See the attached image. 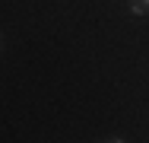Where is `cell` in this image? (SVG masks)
Returning a JSON list of instances; mask_svg holds the SVG:
<instances>
[{
  "label": "cell",
  "instance_id": "obj_2",
  "mask_svg": "<svg viewBox=\"0 0 149 143\" xmlns=\"http://www.w3.org/2000/svg\"><path fill=\"white\" fill-rule=\"evenodd\" d=\"M140 3H143V6H146V10H149V0H140Z\"/></svg>",
  "mask_w": 149,
  "mask_h": 143
},
{
  "label": "cell",
  "instance_id": "obj_1",
  "mask_svg": "<svg viewBox=\"0 0 149 143\" xmlns=\"http://www.w3.org/2000/svg\"><path fill=\"white\" fill-rule=\"evenodd\" d=\"M130 13H133V16H143V13H146V6H143L140 0H133V3H130Z\"/></svg>",
  "mask_w": 149,
  "mask_h": 143
},
{
  "label": "cell",
  "instance_id": "obj_3",
  "mask_svg": "<svg viewBox=\"0 0 149 143\" xmlns=\"http://www.w3.org/2000/svg\"><path fill=\"white\" fill-rule=\"evenodd\" d=\"M0 48H3V38H0Z\"/></svg>",
  "mask_w": 149,
  "mask_h": 143
}]
</instances>
